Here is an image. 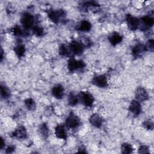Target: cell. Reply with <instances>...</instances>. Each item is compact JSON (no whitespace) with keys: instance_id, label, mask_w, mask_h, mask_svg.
Wrapping results in <instances>:
<instances>
[{"instance_id":"6da1fadb","label":"cell","mask_w":154,"mask_h":154,"mask_svg":"<svg viewBox=\"0 0 154 154\" xmlns=\"http://www.w3.org/2000/svg\"><path fill=\"white\" fill-rule=\"evenodd\" d=\"M20 22L25 29L32 28L34 22V16L29 13H25L21 17Z\"/></svg>"},{"instance_id":"7a4b0ae2","label":"cell","mask_w":154,"mask_h":154,"mask_svg":"<svg viewBox=\"0 0 154 154\" xmlns=\"http://www.w3.org/2000/svg\"><path fill=\"white\" fill-rule=\"evenodd\" d=\"M48 16L49 18L55 23H59L61 18L64 17L66 16V13L63 10H51L49 11Z\"/></svg>"},{"instance_id":"3957f363","label":"cell","mask_w":154,"mask_h":154,"mask_svg":"<svg viewBox=\"0 0 154 154\" xmlns=\"http://www.w3.org/2000/svg\"><path fill=\"white\" fill-rule=\"evenodd\" d=\"M85 66V64L83 61L76 60L73 58L69 59L67 63L68 69L70 72H73L80 69H84Z\"/></svg>"},{"instance_id":"277c9868","label":"cell","mask_w":154,"mask_h":154,"mask_svg":"<svg viewBox=\"0 0 154 154\" xmlns=\"http://www.w3.org/2000/svg\"><path fill=\"white\" fill-rule=\"evenodd\" d=\"M81 123L79 118L75 115L73 113H71L66 118V125L70 129H74L78 127Z\"/></svg>"},{"instance_id":"5b68a950","label":"cell","mask_w":154,"mask_h":154,"mask_svg":"<svg viewBox=\"0 0 154 154\" xmlns=\"http://www.w3.org/2000/svg\"><path fill=\"white\" fill-rule=\"evenodd\" d=\"M79 99L86 106H91L94 102V98L93 96L85 91H81L79 95Z\"/></svg>"},{"instance_id":"8992f818","label":"cell","mask_w":154,"mask_h":154,"mask_svg":"<svg viewBox=\"0 0 154 154\" xmlns=\"http://www.w3.org/2000/svg\"><path fill=\"white\" fill-rule=\"evenodd\" d=\"M69 49L74 54L81 55L84 52V46L81 42H79L76 40H73L69 45Z\"/></svg>"},{"instance_id":"52a82bcc","label":"cell","mask_w":154,"mask_h":154,"mask_svg":"<svg viewBox=\"0 0 154 154\" xmlns=\"http://www.w3.org/2000/svg\"><path fill=\"white\" fill-rule=\"evenodd\" d=\"M92 83L100 88H104L108 86V81L106 77L103 75H100L95 76L93 80Z\"/></svg>"},{"instance_id":"ba28073f","label":"cell","mask_w":154,"mask_h":154,"mask_svg":"<svg viewBox=\"0 0 154 154\" xmlns=\"http://www.w3.org/2000/svg\"><path fill=\"white\" fill-rule=\"evenodd\" d=\"M135 97L138 101L143 102L148 100L149 95L145 88L141 87H139L135 91Z\"/></svg>"},{"instance_id":"9c48e42d","label":"cell","mask_w":154,"mask_h":154,"mask_svg":"<svg viewBox=\"0 0 154 154\" xmlns=\"http://www.w3.org/2000/svg\"><path fill=\"white\" fill-rule=\"evenodd\" d=\"M126 22L128 28L131 30H136L139 26V20L136 17L132 16L131 14L126 16Z\"/></svg>"},{"instance_id":"30bf717a","label":"cell","mask_w":154,"mask_h":154,"mask_svg":"<svg viewBox=\"0 0 154 154\" xmlns=\"http://www.w3.org/2000/svg\"><path fill=\"white\" fill-rule=\"evenodd\" d=\"M12 135L17 139L24 140L27 137L26 129L24 126H20L14 130L12 134Z\"/></svg>"},{"instance_id":"8fae6325","label":"cell","mask_w":154,"mask_h":154,"mask_svg":"<svg viewBox=\"0 0 154 154\" xmlns=\"http://www.w3.org/2000/svg\"><path fill=\"white\" fill-rule=\"evenodd\" d=\"M89 121L92 126L96 128H100L103 124V119L100 115L95 113L90 116Z\"/></svg>"},{"instance_id":"7c38bea8","label":"cell","mask_w":154,"mask_h":154,"mask_svg":"<svg viewBox=\"0 0 154 154\" xmlns=\"http://www.w3.org/2000/svg\"><path fill=\"white\" fill-rule=\"evenodd\" d=\"M129 111L135 116L139 115L141 112V106L140 103L137 100H133L129 105Z\"/></svg>"},{"instance_id":"4fadbf2b","label":"cell","mask_w":154,"mask_h":154,"mask_svg":"<svg viewBox=\"0 0 154 154\" xmlns=\"http://www.w3.org/2000/svg\"><path fill=\"white\" fill-rule=\"evenodd\" d=\"M52 94L54 97L58 99L63 98L64 96V88L60 84L54 85L52 89Z\"/></svg>"},{"instance_id":"5bb4252c","label":"cell","mask_w":154,"mask_h":154,"mask_svg":"<svg viewBox=\"0 0 154 154\" xmlns=\"http://www.w3.org/2000/svg\"><path fill=\"white\" fill-rule=\"evenodd\" d=\"M55 134L58 138L62 140H66L67 134L64 126L62 125H57L55 128Z\"/></svg>"},{"instance_id":"9a60e30c","label":"cell","mask_w":154,"mask_h":154,"mask_svg":"<svg viewBox=\"0 0 154 154\" xmlns=\"http://www.w3.org/2000/svg\"><path fill=\"white\" fill-rule=\"evenodd\" d=\"M108 40L112 46H116L119 44L122 41L123 37L118 32H114L109 34L108 37Z\"/></svg>"},{"instance_id":"2e32d148","label":"cell","mask_w":154,"mask_h":154,"mask_svg":"<svg viewBox=\"0 0 154 154\" xmlns=\"http://www.w3.org/2000/svg\"><path fill=\"white\" fill-rule=\"evenodd\" d=\"M145 51H146L145 46L141 43L137 44L135 46H134L132 51V54L135 57H140Z\"/></svg>"},{"instance_id":"e0dca14e","label":"cell","mask_w":154,"mask_h":154,"mask_svg":"<svg viewBox=\"0 0 154 154\" xmlns=\"http://www.w3.org/2000/svg\"><path fill=\"white\" fill-rule=\"evenodd\" d=\"M91 28V23L86 20H82L79 24L77 26L76 29L79 31L82 32H88L90 31Z\"/></svg>"},{"instance_id":"ac0fdd59","label":"cell","mask_w":154,"mask_h":154,"mask_svg":"<svg viewBox=\"0 0 154 154\" xmlns=\"http://www.w3.org/2000/svg\"><path fill=\"white\" fill-rule=\"evenodd\" d=\"M143 24L147 27H152L153 25V18L150 16H144L141 18Z\"/></svg>"},{"instance_id":"d6986e66","label":"cell","mask_w":154,"mask_h":154,"mask_svg":"<svg viewBox=\"0 0 154 154\" xmlns=\"http://www.w3.org/2000/svg\"><path fill=\"white\" fill-rule=\"evenodd\" d=\"M14 51L18 57H22L25 52V47L23 45H18L14 48Z\"/></svg>"},{"instance_id":"ffe728a7","label":"cell","mask_w":154,"mask_h":154,"mask_svg":"<svg viewBox=\"0 0 154 154\" xmlns=\"http://www.w3.org/2000/svg\"><path fill=\"white\" fill-rule=\"evenodd\" d=\"M67 100H68V103L69 105H70L72 106H74L76 104H78V101H79V97L76 95L71 93L69 95Z\"/></svg>"},{"instance_id":"44dd1931","label":"cell","mask_w":154,"mask_h":154,"mask_svg":"<svg viewBox=\"0 0 154 154\" xmlns=\"http://www.w3.org/2000/svg\"><path fill=\"white\" fill-rule=\"evenodd\" d=\"M24 103H25V106L26 107V108L28 110L34 111L35 109V107H36L35 103L34 100L31 98L26 99L24 100Z\"/></svg>"},{"instance_id":"7402d4cb","label":"cell","mask_w":154,"mask_h":154,"mask_svg":"<svg viewBox=\"0 0 154 154\" xmlns=\"http://www.w3.org/2000/svg\"><path fill=\"white\" fill-rule=\"evenodd\" d=\"M39 131L43 138H46L49 135V128L45 123H42L39 127Z\"/></svg>"},{"instance_id":"603a6c76","label":"cell","mask_w":154,"mask_h":154,"mask_svg":"<svg viewBox=\"0 0 154 154\" xmlns=\"http://www.w3.org/2000/svg\"><path fill=\"white\" fill-rule=\"evenodd\" d=\"M10 90L5 85H1V96L2 98L7 99L10 96Z\"/></svg>"},{"instance_id":"cb8c5ba5","label":"cell","mask_w":154,"mask_h":154,"mask_svg":"<svg viewBox=\"0 0 154 154\" xmlns=\"http://www.w3.org/2000/svg\"><path fill=\"white\" fill-rule=\"evenodd\" d=\"M121 150H122V153L129 154V153H132L133 148L130 144H129L128 143H125L122 144V145L121 146Z\"/></svg>"},{"instance_id":"d4e9b609","label":"cell","mask_w":154,"mask_h":154,"mask_svg":"<svg viewBox=\"0 0 154 154\" xmlns=\"http://www.w3.org/2000/svg\"><path fill=\"white\" fill-rule=\"evenodd\" d=\"M32 33L37 37L42 36L44 33L43 28L38 25H34L32 28Z\"/></svg>"},{"instance_id":"484cf974","label":"cell","mask_w":154,"mask_h":154,"mask_svg":"<svg viewBox=\"0 0 154 154\" xmlns=\"http://www.w3.org/2000/svg\"><path fill=\"white\" fill-rule=\"evenodd\" d=\"M69 49L65 45H61L59 48V54L62 56H67L70 54Z\"/></svg>"},{"instance_id":"4316f807","label":"cell","mask_w":154,"mask_h":154,"mask_svg":"<svg viewBox=\"0 0 154 154\" xmlns=\"http://www.w3.org/2000/svg\"><path fill=\"white\" fill-rule=\"evenodd\" d=\"M11 31L13 34L16 36H22L23 35V31L21 29V28L19 26L17 25L13 28Z\"/></svg>"},{"instance_id":"83f0119b","label":"cell","mask_w":154,"mask_h":154,"mask_svg":"<svg viewBox=\"0 0 154 154\" xmlns=\"http://www.w3.org/2000/svg\"><path fill=\"white\" fill-rule=\"evenodd\" d=\"M143 126H144V128H146L147 130H153V121L149 119L146 121H144L143 123Z\"/></svg>"},{"instance_id":"f1b7e54d","label":"cell","mask_w":154,"mask_h":154,"mask_svg":"<svg viewBox=\"0 0 154 154\" xmlns=\"http://www.w3.org/2000/svg\"><path fill=\"white\" fill-rule=\"evenodd\" d=\"M146 51H149L153 52L154 49V40L153 39H150L146 43V45H144Z\"/></svg>"},{"instance_id":"f546056e","label":"cell","mask_w":154,"mask_h":154,"mask_svg":"<svg viewBox=\"0 0 154 154\" xmlns=\"http://www.w3.org/2000/svg\"><path fill=\"white\" fill-rule=\"evenodd\" d=\"M138 153H149V148L147 146L142 145L138 149Z\"/></svg>"},{"instance_id":"4dcf8cb0","label":"cell","mask_w":154,"mask_h":154,"mask_svg":"<svg viewBox=\"0 0 154 154\" xmlns=\"http://www.w3.org/2000/svg\"><path fill=\"white\" fill-rule=\"evenodd\" d=\"M14 150V147L13 146H8L7 149H6V153H12L13 151Z\"/></svg>"},{"instance_id":"1f68e13d","label":"cell","mask_w":154,"mask_h":154,"mask_svg":"<svg viewBox=\"0 0 154 154\" xmlns=\"http://www.w3.org/2000/svg\"><path fill=\"white\" fill-rule=\"evenodd\" d=\"M4 145H5V143L4 141V139L1 137V149H2Z\"/></svg>"},{"instance_id":"d6a6232c","label":"cell","mask_w":154,"mask_h":154,"mask_svg":"<svg viewBox=\"0 0 154 154\" xmlns=\"http://www.w3.org/2000/svg\"><path fill=\"white\" fill-rule=\"evenodd\" d=\"M1 61L3 59V50L1 49Z\"/></svg>"}]
</instances>
